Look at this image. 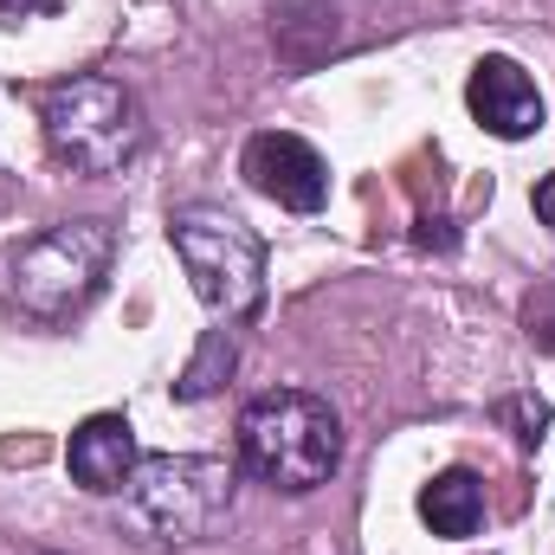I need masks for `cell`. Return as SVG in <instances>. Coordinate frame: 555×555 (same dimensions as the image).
Masks as SVG:
<instances>
[{"label":"cell","mask_w":555,"mask_h":555,"mask_svg":"<svg viewBox=\"0 0 555 555\" xmlns=\"http://www.w3.org/2000/svg\"><path fill=\"white\" fill-rule=\"evenodd\" d=\"M504 420H517V439H524V446H537V439H543V426H550V408H543V401H511Z\"/></svg>","instance_id":"obj_12"},{"label":"cell","mask_w":555,"mask_h":555,"mask_svg":"<svg viewBox=\"0 0 555 555\" xmlns=\"http://www.w3.org/2000/svg\"><path fill=\"white\" fill-rule=\"evenodd\" d=\"M233 362H240V349H233V330H207V343H201V356L188 362V375L175 382V395L181 401H207L227 375H233Z\"/></svg>","instance_id":"obj_10"},{"label":"cell","mask_w":555,"mask_h":555,"mask_svg":"<svg viewBox=\"0 0 555 555\" xmlns=\"http://www.w3.org/2000/svg\"><path fill=\"white\" fill-rule=\"evenodd\" d=\"M111 259H117L111 220H65L13 259V297L33 317H72L98 297V284L111 278Z\"/></svg>","instance_id":"obj_5"},{"label":"cell","mask_w":555,"mask_h":555,"mask_svg":"<svg viewBox=\"0 0 555 555\" xmlns=\"http://www.w3.org/2000/svg\"><path fill=\"white\" fill-rule=\"evenodd\" d=\"M168 240H175V259L181 272L194 278L201 304L220 310V317H253L266 304V246L259 233L227 214V207H175L168 214Z\"/></svg>","instance_id":"obj_4"},{"label":"cell","mask_w":555,"mask_h":555,"mask_svg":"<svg viewBox=\"0 0 555 555\" xmlns=\"http://www.w3.org/2000/svg\"><path fill=\"white\" fill-rule=\"evenodd\" d=\"M137 426L124 414H91L78 433H72V446H65V472H72V485H85L91 498H111V491H124L130 485V472H137Z\"/></svg>","instance_id":"obj_8"},{"label":"cell","mask_w":555,"mask_h":555,"mask_svg":"<svg viewBox=\"0 0 555 555\" xmlns=\"http://www.w3.org/2000/svg\"><path fill=\"white\" fill-rule=\"evenodd\" d=\"M233 465L207 452H149L124 485V517L149 543H201L233 511Z\"/></svg>","instance_id":"obj_2"},{"label":"cell","mask_w":555,"mask_h":555,"mask_svg":"<svg viewBox=\"0 0 555 555\" xmlns=\"http://www.w3.org/2000/svg\"><path fill=\"white\" fill-rule=\"evenodd\" d=\"M420 517L433 524V537H472L485 524V485L472 472H439L426 491H420Z\"/></svg>","instance_id":"obj_9"},{"label":"cell","mask_w":555,"mask_h":555,"mask_svg":"<svg viewBox=\"0 0 555 555\" xmlns=\"http://www.w3.org/2000/svg\"><path fill=\"white\" fill-rule=\"evenodd\" d=\"M524 323H530V336H537L543 349H555V284H550V291H537V297L524 304Z\"/></svg>","instance_id":"obj_11"},{"label":"cell","mask_w":555,"mask_h":555,"mask_svg":"<svg viewBox=\"0 0 555 555\" xmlns=\"http://www.w3.org/2000/svg\"><path fill=\"white\" fill-rule=\"evenodd\" d=\"M39 124H46L52 155L72 175H91V181L124 175L142 155V137H149L137 91H124L117 78H65V85H52Z\"/></svg>","instance_id":"obj_3"},{"label":"cell","mask_w":555,"mask_h":555,"mask_svg":"<svg viewBox=\"0 0 555 555\" xmlns=\"http://www.w3.org/2000/svg\"><path fill=\"white\" fill-rule=\"evenodd\" d=\"M530 207H537V220H543V227H555V175H543V181H537Z\"/></svg>","instance_id":"obj_13"},{"label":"cell","mask_w":555,"mask_h":555,"mask_svg":"<svg viewBox=\"0 0 555 555\" xmlns=\"http://www.w3.org/2000/svg\"><path fill=\"white\" fill-rule=\"evenodd\" d=\"M465 104H472V117H478L491 137H504V142L537 137V130H543V117H550V104H543L537 78H530L517 59H504V52H491V59H478V65H472Z\"/></svg>","instance_id":"obj_7"},{"label":"cell","mask_w":555,"mask_h":555,"mask_svg":"<svg viewBox=\"0 0 555 555\" xmlns=\"http://www.w3.org/2000/svg\"><path fill=\"white\" fill-rule=\"evenodd\" d=\"M46 7H52V0H0V13H13V20H20V13H46Z\"/></svg>","instance_id":"obj_14"},{"label":"cell","mask_w":555,"mask_h":555,"mask_svg":"<svg viewBox=\"0 0 555 555\" xmlns=\"http://www.w3.org/2000/svg\"><path fill=\"white\" fill-rule=\"evenodd\" d=\"M240 175H246L266 201L291 207V214H317V207L330 201V168H323V155L304 137H291V130H266V137L246 142Z\"/></svg>","instance_id":"obj_6"},{"label":"cell","mask_w":555,"mask_h":555,"mask_svg":"<svg viewBox=\"0 0 555 555\" xmlns=\"http://www.w3.org/2000/svg\"><path fill=\"white\" fill-rule=\"evenodd\" d=\"M240 459H246V472L259 485L304 498V491L336 478L343 420L310 388H272V395L246 401V414H240Z\"/></svg>","instance_id":"obj_1"}]
</instances>
